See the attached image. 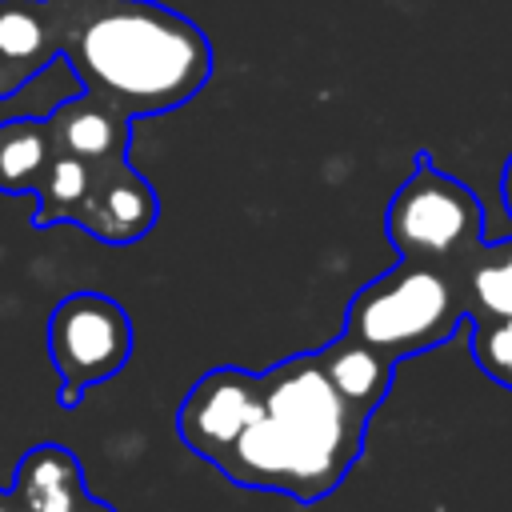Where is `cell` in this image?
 I'll return each instance as SVG.
<instances>
[{"instance_id":"6da1fadb","label":"cell","mask_w":512,"mask_h":512,"mask_svg":"<svg viewBox=\"0 0 512 512\" xmlns=\"http://www.w3.org/2000/svg\"><path fill=\"white\" fill-rule=\"evenodd\" d=\"M368 420L372 412L336 388L320 352H300L256 372V412L212 468L240 488L316 504L360 460Z\"/></svg>"},{"instance_id":"7a4b0ae2","label":"cell","mask_w":512,"mask_h":512,"mask_svg":"<svg viewBox=\"0 0 512 512\" xmlns=\"http://www.w3.org/2000/svg\"><path fill=\"white\" fill-rule=\"evenodd\" d=\"M48 12L80 92L128 120L180 108L212 76L208 36L156 0H48Z\"/></svg>"},{"instance_id":"3957f363","label":"cell","mask_w":512,"mask_h":512,"mask_svg":"<svg viewBox=\"0 0 512 512\" xmlns=\"http://www.w3.org/2000/svg\"><path fill=\"white\" fill-rule=\"evenodd\" d=\"M468 320L460 268L428 260H396V268L368 280L344 308V328L392 364L432 352Z\"/></svg>"},{"instance_id":"277c9868","label":"cell","mask_w":512,"mask_h":512,"mask_svg":"<svg viewBox=\"0 0 512 512\" xmlns=\"http://www.w3.org/2000/svg\"><path fill=\"white\" fill-rule=\"evenodd\" d=\"M384 228L404 260L460 268L484 240V204L468 184L440 172L428 152H416L408 180L388 204Z\"/></svg>"},{"instance_id":"5b68a950","label":"cell","mask_w":512,"mask_h":512,"mask_svg":"<svg viewBox=\"0 0 512 512\" xmlns=\"http://www.w3.org/2000/svg\"><path fill=\"white\" fill-rule=\"evenodd\" d=\"M48 356L60 376V408H76L88 388L116 376L132 356V320L104 292H72L48 316Z\"/></svg>"},{"instance_id":"8992f818","label":"cell","mask_w":512,"mask_h":512,"mask_svg":"<svg viewBox=\"0 0 512 512\" xmlns=\"http://www.w3.org/2000/svg\"><path fill=\"white\" fill-rule=\"evenodd\" d=\"M252 412H256V372L220 364L208 368L184 392L176 408V432L200 460L216 464L232 448L240 428L252 420Z\"/></svg>"},{"instance_id":"52a82bcc","label":"cell","mask_w":512,"mask_h":512,"mask_svg":"<svg viewBox=\"0 0 512 512\" xmlns=\"http://www.w3.org/2000/svg\"><path fill=\"white\" fill-rule=\"evenodd\" d=\"M156 216H160V200L152 184L128 160H112V164H92V180L72 212V224H80L88 236L104 244H132L152 232Z\"/></svg>"},{"instance_id":"ba28073f","label":"cell","mask_w":512,"mask_h":512,"mask_svg":"<svg viewBox=\"0 0 512 512\" xmlns=\"http://www.w3.org/2000/svg\"><path fill=\"white\" fill-rule=\"evenodd\" d=\"M44 120H48L52 152L76 156V160H84V164L128 160L132 120H128L124 112H116L112 104L88 96V92L60 100Z\"/></svg>"},{"instance_id":"9c48e42d","label":"cell","mask_w":512,"mask_h":512,"mask_svg":"<svg viewBox=\"0 0 512 512\" xmlns=\"http://www.w3.org/2000/svg\"><path fill=\"white\" fill-rule=\"evenodd\" d=\"M56 56L60 48L48 0H0V100H12Z\"/></svg>"},{"instance_id":"30bf717a","label":"cell","mask_w":512,"mask_h":512,"mask_svg":"<svg viewBox=\"0 0 512 512\" xmlns=\"http://www.w3.org/2000/svg\"><path fill=\"white\" fill-rule=\"evenodd\" d=\"M24 512H76L84 500V468L64 444H36L20 456L8 488Z\"/></svg>"},{"instance_id":"8fae6325","label":"cell","mask_w":512,"mask_h":512,"mask_svg":"<svg viewBox=\"0 0 512 512\" xmlns=\"http://www.w3.org/2000/svg\"><path fill=\"white\" fill-rule=\"evenodd\" d=\"M320 360H324L328 376L336 380V388H340L348 400H356L360 408H368V412L380 408V400L388 396L392 376H396V364H392L388 356H380L376 348L360 344V340L348 336V332H340L336 340H328V344L320 348Z\"/></svg>"},{"instance_id":"7c38bea8","label":"cell","mask_w":512,"mask_h":512,"mask_svg":"<svg viewBox=\"0 0 512 512\" xmlns=\"http://www.w3.org/2000/svg\"><path fill=\"white\" fill-rule=\"evenodd\" d=\"M52 160V136L44 116L0 120V192H32L44 164Z\"/></svg>"},{"instance_id":"4fadbf2b","label":"cell","mask_w":512,"mask_h":512,"mask_svg":"<svg viewBox=\"0 0 512 512\" xmlns=\"http://www.w3.org/2000/svg\"><path fill=\"white\" fill-rule=\"evenodd\" d=\"M460 284L468 316H512V236L480 240L460 264Z\"/></svg>"},{"instance_id":"5bb4252c","label":"cell","mask_w":512,"mask_h":512,"mask_svg":"<svg viewBox=\"0 0 512 512\" xmlns=\"http://www.w3.org/2000/svg\"><path fill=\"white\" fill-rule=\"evenodd\" d=\"M88 180H92V164H84L76 156H64V152H52V160L44 164V172H40V180L32 188V196H36L32 224L36 228H48V224L72 220L76 204L88 192Z\"/></svg>"},{"instance_id":"9a60e30c","label":"cell","mask_w":512,"mask_h":512,"mask_svg":"<svg viewBox=\"0 0 512 512\" xmlns=\"http://www.w3.org/2000/svg\"><path fill=\"white\" fill-rule=\"evenodd\" d=\"M464 324L476 368L512 392V316H468Z\"/></svg>"},{"instance_id":"2e32d148","label":"cell","mask_w":512,"mask_h":512,"mask_svg":"<svg viewBox=\"0 0 512 512\" xmlns=\"http://www.w3.org/2000/svg\"><path fill=\"white\" fill-rule=\"evenodd\" d=\"M500 200H504V212L512 220V156L504 160V172H500Z\"/></svg>"},{"instance_id":"e0dca14e","label":"cell","mask_w":512,"mask_h":512,"mask_svg":"<svg viewBox=\"0 0 512 512\" xmlns=\"http://www.w3.org/2000/svg\"><path fill=\"white\" fill-rule=\"evenodd\" d=\"M76 512H116V508H112V504H104V500H96V496H88V492H84V500H80V504H76Z\"/></svg>"},{"instance_id":"ac0fdd59","label":"cell","mask_w":512,"mask_h":512,"mask_svg":"<svg viewBox=\"0 0 512 512\" xmlns=\"http://www.w3.org/2000/svg\"><path fill=\"white\" fill-rule=\"evenodd\" d=\"M0 512H24V508L16 504V496H12V492H4V488H0Z\"/></svg>"}]
</instances>
